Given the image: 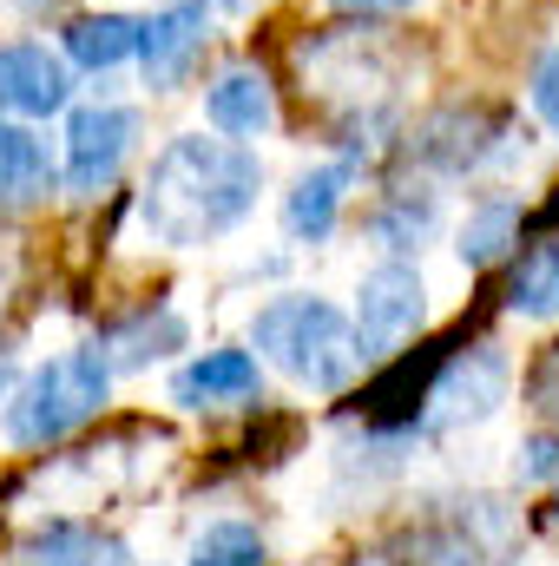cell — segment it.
<instances>
[{
  "label": "cell",
  "instance_id": "obj_1",
  "mask_svg": "<svg viewBox=\"0 0 559 566\" xmlns=\"http://www.w3.org/2000/svg\"><path fill=\"white\" fill-rule=\"evenodd\" d=\"M264 191V158L238 139H204L178 133L151 158L139 185V231L158 251H198L238 231L257 211Z\"/></svg>",
  "mask_w": 559,
  "mask_h": 566
},
{
  "label": "cell",
  "instance_id": "obj_3",
  "mask_svg": "<svg viewBox=\"0 0 559 566\" xmlns=\"http://www.w3.org/2000/svg\"><path fill=\"white\" fill-rule=\"evenodd\" d=\"M113 376L119 369L106 363L99 343L46 356L40 369H27L7 389V441L13 448H53V441H66L73 428H86L113 402Z\"/></svg>",
  "mask_w": 559,
  "mask_h": 566
},
{
  "label": "cell",
  "instance_id": "obj_11",
  "mask_svg": "<svg viewBox=\"0 0 559 566\" xmlns=\"http://www.w3.org/2000/svg\"><path fill=\"white\" fill-rule=\"evenodd\" d=\"M204 119H211L218 139H238V145L264 139L277 126V86H271V73L264 66H224L204 86Z\"/></svg>",
  "mask_w": 559,
  "mask_h": 566
},
{
  "label": "cell",
  "instance_id": "obj_16",
  "mask_svg": "<svg viewBox=\"0 0 559 566\" xmlns=\"http://www.w3.org/2000/svg\"><path fill=\"white\" fill-rule=\"evenodd\" d=\"M520 224H527V205H520L514 191H494V198H481V205L461 218V231H454V258H461L467 271H494V264L514 258Z\"/></svg>",
  "mask_w": 559,
  "mask_h": 566
},
{
  "label": "cell",
  "instance_id": "obj_9",
  "mask_svg": "<svg viewBox=\"0 0 559 566\" xmlns=\"http://www.w3.org/2000/svg\"><path fill=\"white\" fill-rule=\"evenodd\" d=\"M264 396V363L251 356V349H238V343H224V349H198L191 363H178V376H171V402L178 409H244V402H257Z\"/></svg>",
  "mask_w": 559,
  "mask_h": 566
},
{
  "label": "cell",
  "instance_id": "obj_23",
  "mask_svg": "<svg viewBox=\"0 0 559 566\" xmlns=\"http://www.w3.org/2000/svg\"><path fill=\"white\" fill-rule=\"evenodd\" d=\"M527 106H534V113H540V119L559 133V46L540 60V66H534V80H527Z\"/></svg>",
  "mask_w": 559,
  "mask_h": 566
},
{
  "label": "cell",
  "instance_id": "obj_22",
  "mask_svg": "<svg viewBox=\"0 0 559 566\" xmlns=\"http://www.w3.org/2000/svg\"><path fill=\"white\" fill-rule=\"evenodd\" d=\"M527 402H534L540 422L559 434V343H547V356L534 363V376H527Z\"/></svg>",
  "mask_w": 559,
  "mask_h": 566
},
{
  "label": "cell",
  "instance_id": "obj_26",
  "mask_svg": "<svg viewBox=\"0 0 559 566\" xmlns=\"http://www.w3.org/2000/svg\"><path fill=\"white\" fill-rule=\"evenodd\" d=\"M20 7H27V13H40V7H46V0H20Z\"/></svg>",
  "mask_w": 559,
  "mask_h": 566
},
{
  "label": "cell",
  "instance_id": "obj_21",
  "mask_svg": "<svg viewBox=\"0 0 559 566\" xmlns=\"http://www.w3.org/2000/svg\"><path fill=\"white\" fill-rule=\"evenodd\" d=\"M191 566H271V541L251 521H211L191 541Z\"/></svg>",
  "mask_w": 559,
  "mask_h": 566
},
{
  "label": "cell",
  "instance_id": "obj_17",
  "mask_svg": "<svg viewBox=\"0 0 559 566\" xmlns=\"http://www.w3.org/2000/svg\"><path fill=\"white\" fill-rule=\"evenodd\" d=\"M60 53L73 73H113L139 53V20L133 13H73L60 33Z\"/></svg>",
  "mask_w": 559,
  "mask_h": 566
},
{
  "label": "cell",
  "instance_id": "obj_7",
  "mask_svg": "<svg viewBox=\"0 0 559 566\" xmlns=\"http://www.w3.org/2000/svg\"><path fill=\"white\" fill-rule=\"evenodd\" d=\"M211 20H218L211 0H165L158 13L139 20V53L133 60H139L151 93H178L198 73V60L211 46Z\"/></svg>",
  "mask_w": 559,
  "mask_h": 566
},
{
  "label": "cell",
  "instance_id": "obj_2",
  "mask_svg": "<svg viewBox=\"0 0 559 566\" xmlns=\"http://www.w3.org/2000/svg\"><path fill=\"white\" fill-rule=\"evenodd\" d=\"M251 349H257V363L283 369L309 396H342L362 376L349 316L329 296H316V290H283V296H271L251 316Z\"/></svg>",
  "mask_w": 559,
  "mask_h": 566
},
{
  "label": "cell",
  "instance_id": "obj_24",
  "mask_svg": "<svg viewBox=\"0 0 559 566\" xmlns=\"http://www.w3.org/2000/svg\"><path fill=\"white\" fill-rule=\"evenodd\" d=\"M520 454H527V461H520V481H559V434H553V428H547V434H534Z\"/></svg>",
  "mask_w": 559,
  "mask_h": 566
},
{
  "label": "cell",
  "instance_id": "obj_10",
  "mask_svg": "<svg viewBox=\"0 0 559 566\" xmlns=\"http://www.w3.org/2000/svg\"><path fill=\"white\" fill-rule=\"evenodd\" d=\"M409 151L447 178H467V171H487L494 158H514V133L487 113H441L409 139Z\"/></svg>",
  "mask_w": 559,
  "mask_h": 566
},
{
  "label": "cell",
  "instance_id": "obj_14",
  "mask_svg": "<svg viewBox=\"0 0 559 566\" xmlns=\"http://www.w3.org/2000/svg\"><path fill=\"white\" fill-rule=\"evenodd\" d=\"M53 191H60V165L46 139L27 119H0V205L20 211V205H46Z\"/></svg>",
  "mask_w": 559,
  "mask_h": 566
},
{
  "label": "cell",
  "instance_id": "obj_4",
  "mask_svg": "<svg viewBox=\"0 0 559 566\" xmlns=\"http://www.w3.org/2000/svg\"><path fill=\"white\" fill-rule=\"evenodd\" d=\"M428 323V283L409 258H382L369 277L356 283V356L362 363H389L395 349H409Z\"/></svg>",
  "mask_w": 559,
  "mask_h": 566
},
{
  "label": "cell",
  "instance_id": "obj_19",
  "mask_svg": "<svg viewBox=\"0 0 559 566\" xmlns=\"http://www.w3.org/2000/svg\"><path fill=\"white\" fill-rule=\"evenodd\" d=\"M500 303L527 323H553L559 316V238H534L500 283Z\"/></svg>",
  "mask_w": 559,
  "mask_h": 566
},
{
  "label": "cell",
  "instance_id": "obj_18",
  "mask_svg": "<svg viewBox=\"0 0 559 566\" xmlns=\"http://www.w3.org/2000/svg\"><path fill=\"white\" fill-rule=\"evenodd\" d=\"M184 343H191V329H184V316H178L171 303L139 310V316H126L119 329H106V336H99V349H106V363H113V369L165 363V356H171V349H184Z\"/></svg>",
  "mask_w": 559,
  "mask_h": 566
},
{
  "label": "cell",
  "instance_id": "obj_13",
  "mask_svg": "<svg viewBox=\"0 0 559 566\" xmlns=\"http://www.w3.org/2000/svg\"><path fill=\"white\" fill-rule=\"evenodd\" d=\"M349 185H356V158L309 165V171L283 191V231H289L296 244H329V238H336V224H342Z\"/></svg>",
  "mask_w": 559,
  "mask_h": 566
},
{
  "label": "cell",
  "instance_id": "obj_25",
  "mask_svg": "<svg viewBox=\"0 0 559 566\" xmlns=\"http://www.w3.org/2000/svg\"><path fill=\"white\" fill-rule=\"evenodd\" d=\"M342 20H382V13H402V7H415V0H329Z\"/></svg>",
  "mask_w": 559,
  "mask_h": 566
},
{
  "label": "cell",
  "instance_id": "obj_6",
  "mask_svg": "<svg viewBox=\"0 0 559 566\" xmlns=\"http://www.w3.org/2000/svg\"><path fill=\"white\" fill-rule=\"evenodd\" d=\"M145 139V119L133 106H80L66 119V191L73 198H99L106 185H119V171L133 165V151Z\"/></svg>",
  "mask_w": 559,
  "mask_h": 566
},
{
  "label": "cell",
  "instance_id": "obj_8",
  "mask_svg": "<svg viewBox=\"0 0 559 566\" xmlns=\"http://www.w3.org/2000/svg\"><path fill=\"white\" fill-rule=\"evenodd\" d=\"M73 106V66L46 40H0V113L7 119H53Z\"/></svg>",
  "mask_w": 559,
  "mask_h": 566
},
{
  "label": "cell",
  "instance_id": "obj_27",
  "mask_svg": "<svg viewBox=\"0 0 559 566\" xmlns=\"http://www.w3.org/2000/svg\"><path fill=\"white\" fill-rule=\"evenodd\" d=\"M553 218H559V198H553Z\"/></svg>",
  "mask_w": 559,
  "mask_h": 566
},
{
  "label": "cell",
  "instance_id": "obj_20",
  "mask_svg": "<svg viewBox=\"0 0 559 566\" xmlns=\"http://www.w3.org/2000/svg\"><path fill=\"white\" fill-rule=\"evenodd\" d=\"M434 231H441V198H434V191H389V198H382V211L369 218V238H376L389 258L421 251Z\"/></svg>",
  "mask_w": 559,
  "mask_h": 566
},
{
  "label": "cell",
  "instance_id": "obj_12",
  "mask_svg": "<svg viewBox=\"0 0 559 566\" xmlns=\"http://www.w3.org/2000/svg\"><path fill=\"white\" fill-rule=\"evenodd\" d=\"M447 349H454V343H421L415 356L395 349L389 369L362 389V422L369 428H415L421 422V396H428V382H434V369H441Z\"/></svg>",
  "mask_w": 559,
  "mask_h": 566
},
{
  "label": "cell",
  "instance_id": "obj_5",
  "mask_svg": "<svg viewBox=\"0 0 559 566\" xmlns=\"http://www.w3.org/2000/svg\"><path fill=\"white\" fill-rule=\"evenodd\" d=\"M507 389H514L507 349H494V343H474L467 356L447 349L421 396V428H481L487 416H500Z\"/></svg>",
  "mask_w": 559,
  "mask_h": 566
},
{
  "label": "cell",
  "instance_id": "obj_15",
  "mask_svg": "<svg viewBox=\"0 0 559 566\" xmlns=\"http://www.w3.org/2000/svg\"><path fill=\"white\" fill-rule=\"evenodd\" d=\"M20 566H126V541L93 521H46L20 541Z\"/></svg>",
  "mask_w": 559,
  "mask_h": 566
}]
</instances>
